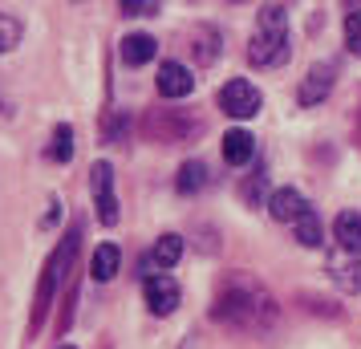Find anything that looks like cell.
<instances>
[{"label": "cell", "instance_id": "cell-1", "mask_svg": "<svg viewBox=\"0 0 361 349\" xmlns=\"http://www.w3.org/2000/svg\"><path fill=\"white\" fill-rule=\"evenodd\" d=\"M212 317L219 325H231V329L264 333L276 325V300H272V293L264 284H256L244 272H235V276H228V281L219 284Z\"/></svg>", "mask_w": 361, "mask_h": 349}, {"label": "cell", "instance_id": "cell-2", "mask_svg": "<svg viewBox=\"0 0 361 349\" xmlns=\"http://www.w3.org/2000/svg\"><path fill=\"white\" fill-rule=\"evenodd\" d=\"M78 248H82V228L73 224L66 235H61V244L53 248V256L45 260V272H41V284H37V297H33V321H29V329H41V321H45V313H49L53 297H57V288L66 284L69 268H73V260H78Z\"/></svg>", "mask_w": 361, "mask_h": 349}, {"label": "cell", "instance_id": "cell-3", "mask_svg": "<svg viewBox=\"0 0 361 349\" xmlns=\"http://www.w3.org/2000/svg\"><path fill=\"white\" fill-rule=\"evenodd\" d=\"M288 13L280 4H268L260 8L256 17V33H252V45H247V61L260 69H272V66H284L288 61Z\"/></svg>", "mask_w": 361, "mask_h": 349}, {"label": "cell", "instance_id": "cell-4", "mask_svg": "<svg viewBox=\"0 0 361 349\" xmlns=\"http://www.w3.org/2000/svg\"><path fill=\"white\" fill-rule=\"evenodd\" d=\"M147 134L154 138V142L175 147V142H191V138H199V134H203V122L179 114V110H150L147 114Z\"/></svg>", "mask_w": 361, "mask_h": 349}, {"label": "cell", "instance_id": "cell-5", "mask_svg": "<svg viewBox=\"0 0 361 349\" xmlns=\"http://www.w3.org/2000/svg\"><path fill=\"white\" fill-rule=\"evenodd\" d=\"M260 106H264L260 90L247 82V78H231V82L219 90V110L228 118H256Z\"/></svg>", "mask_w": 361, "mask_h": 349}, {"label": "cell", "instance_id": "cell-6", "mask_svg": "<svg viewBox=\"0 0 361 349\" xmlns=\"http://www.w3.org/2000/svg\"><path fill=\"white\" fill-rule=\"evenodd\" d=\"M90 191H94V207L98 219L106 228L118 224V195H114V166L110 163H94L90 166Z\"/></svg>", "mask_w": 361, "mask_h": 349}, {"label": "cell", "instance_id": "cell-7", "mask_svg": "<svg viewBox=\"0 0 361 349\" xmlns=\"http://www.w3.org/2000/svg\"><path fill=\"white\" fill-rule=\"evenodd\" d=\"M142 293H147V309L154 317H171L175 313V309H179V284L171 281V276H166V272H154V276H147V288H142Z\"/></svg>", "mask_w": 361, "mask_h": 349}, {"label": "cell", "instance_id": "cell-8", "mask_svg": "<svg viewBox=\"0 0 361 349\" xmlns=\"http://www.w3.org/2000/svg\"><path fill=\"white\" fill-rule=\"evenodd\" d=\"M333 78H337V69L329 66V61H317V66L305 73L300 90H296V102H300V106H317V102H325L329 90H333Z\"/></svg>", "mask_w": 361, "mask_h": 349}, {"label": "cell", "instance_id": "cell-9", "mask_svg": "<svg viewBox=\"0 0 361 349\" xmlns=\"http://www.w3.org/2000/svg\"><path fill=\"white\" fill-rule=\"evenodd\" d=\"M191 90H195V73L183 61H163V69H159V94L163 98H187Z\"/></svg>", "mask_w": 361, "mask_h": 349}, {"label": "cell", "instance_id": "cell-10", "mask_svg": "<svg viewBox=\"0 0 361 349\" xmlns=\"http://www.w3.org/2000/svg\"><path fill=\"white\" fill-rule=\"evenodd\" d=\"M154 53H159V45H154V37L150 33H130V37H122V45H118L122 66H130V69L154 61Z\"/></svg>", "mask_w": 361, "mask_h": 349}, {"label": "cell", "instance_id": "cell-11", "mask_svg": "<svg viewBox=\"0 0 361 349\" xmlns=\"http://www.w3.org/2000/svg\"><path fill=\"white\" fill-rule=\"evenodd\" d=\"M305 207H309V203H305V195H300L296 187H280V191H272V200H268V212H272V219H280V224H293Z\"/></svg>", "mask_w": 361, "mask_h": 349}, {"label": "cell", "instance_id": "cell-12", "mask_svg": "<svg viewBox=\"0 0 361 349\" xmlns=\"http://www.w3.org/2000/svg\"><path fill=\"white\" fill-rule=\"evenodd\" d=\"M329 272H333L337 288H345V293H357L361 288V260L353 256V252H345V256H329Z\"/></svg>", "mask_w": 361, "mask_h": 349}, {"label": "cell", "instance_id": "cell-13", "mask_svg": "<svg viewBox=\"0 0 361 349\" xmlns=\"http://www.w3.org/2000/svg\"><path fill=\"white\" fill-rule=\"evenodd\" d=\"M224 159H228V166H244L256 159V138L247 130H228L224 134Z\"/></svg>", "mask_w": 361, "mask_h": 349}, {"label": "cell", "instance_id": "cell-14", "mask_svg": "<svg viewBox=\"0 0 361 349\" xmlns=\"http://www.w3.org/2000/svg\"><path fill=\"white\" fill-rule=\"evenodd\" d=\"M333 240H337L345 252L361 256V216L357 212H341V216H337V224H333Z\"/></svg>", "mask_w": 361, "mask_h": 349}, {"label": "cell", "instance_id": "cell-15", "mask_svg": "<svg viewBox=\"0 0 361 349\" xmlns=\"http://www.w3.org/2000/svg\"><path fill=\"white\" fill-rule=\"evenodd\" d=\"M118 264H122V252H118V244H98V252L90 256V276L94 281H114Z\"/></svg>", "mask_w": 361, "mask_h": 349}, {"label": "cell", "instance_id": "cell-16", "mask_svg": "<svg viewBox=\"0 0 361 349\" xmlns=\"http://www.w3.org/2000/svg\"><path fill=\"white\" fill-rule=\"evenodd\" d=\"M179 256H183V240L175 232H166V235H159V240H154V252H150V260L142 268H175L179 264Z\"/></svg>", "mask_w": 361, "mask_h": 349}, {"label": "cell", "instance_id": "cell-17", "mask_svg": "<svg viewBox=\"0 0 361 349\" xmlns=\"http://www.w3.org/2000/svg\"><path fill=\"white\" fill-rule=\"evenodd\" d=\"M293 232H296V240H300L305 248H321V244H325L321 219H317V212H312V207H305V212L293 219Z\"/></svg>", "mask_w": 361, "mask_h": 349}, {"label": "cell", "instance_id": "cell-18", "mask_svg": "<svg viewBox=\"0 0 361 349\" xmlns=\"http://www.w3.org/2000/svg\"><path fill=\"white\" fill-rule=\"evenodd\" d=\"M191 53H195L199 66H212L215 57H219V33H215L212 25H199L195 37H191Z\"/></svg>", "mask_w": 361, "mask_h": 349}, {"label": "cell", "instance_id": "cell-19", "mask_svg": "<svg viewBox=\"0 0 361 349\" xmlns=\"http://www.w3.org/2000/svg\"><path fill=\"white\" fill-rule=\"evenodd\" d=\"M175 187H179V195H195V191H203V187H207V166L199 163V159L183 163V166H179V179H175Z\"/></svg>", "mask_w": 361, "mask_h": 349}, {"label": "cell", "instance_id": "cell-20", "mask_svg": "<svg viewBox=\"0 0 361 349\" xmlns=\"http://www.w3.org/2000/svg\"><path fill=\"white\" fill-rule=\"evenodd\" d=\"M20 37H25V20L0 8V53H13L20 45Z\"/></svg>", "mask_w": 361, "mask_h": 349}, {"label": "cell", "instance_id": "cell-21", "mask_svg": "<svg viewBox=\"0 0 361 349\" xmlns=\"http://www.w3.org/2000/svg\"><path fill=\"white\" fill-rule=\"evenodd\" d=\"M49 159H53V163H69V159H73V126H69V122H61V126L53 130Z\"/></svg>", "mask_w": 361, "mask_h": 349}, {"label": "cell", "instance_id": "cell-22", "mask_svg": "<svg viewBox=\"0 0 361 349\" xmlns=\"http://www.w3.org/2000/svg\"><path fill=\"white\" fill-rule=\"evenodd\" d=\"M118 4H122V13H126V17H154L163 0H118Z\"/></svg>", "mask_w": 361, "mask_h": 349}, {"label": "cell", "instance_id": "cell-23", "mask_svg": "<svg viewBox=\"0 0 361 349\" xmlns=\"http://www.w3.org/2000/svg\"><path fill=\"white\" fill-rule=\"evenodd\" d=\"M345 45H349V53L361 57V13H349V20H345Z\"/></svg>", "mask_w": 361, "mask_h": 349}, {"label": "cell", "instance_id": "cell-24", "mask_svg": "<svg viewBox=\"0 0 361 349\" xmlns=\"http://www.w3.org/2000/svg\"><path fill=\"white\" fill-rule=\"evenodd\" d=\"M264 191H268V179H264V175H252V179H247V187H244V200L256 207V203L264 200Z\"/></svg>", "mask_w": 361, "mask_h": 349}, {"label": "cell", "instance_id": "cell-25", "mask_svg": "<svg viewBox=\"0 0 361 349\" xmlns=\"http://www.w3.org/2000/svg\"><path fill=\"white\" fill-rule=\"evenodd\" d=\"M61 349H73V345H61Z\"/></svg>", "mask_w": 361, "mask_h": 349}]
</instances>
